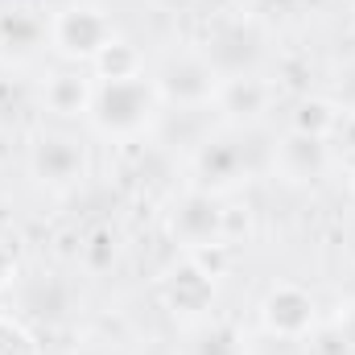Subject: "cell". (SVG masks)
Wrapping results in <instances>:
<instances>
[{
    "label": "cell",
    "instance_id": "44dd1931",
    "mask_svg": "<svg viewBox=\"0 0 355 355\" xmlns=\"http://www.w3.org/2000/svg\"><path fill=\"white\" fill-rule=\"evenodd\" d=\"M12 277H17V257H12V248L0 240V289H4Z\"/></svg>",
    "mask_w": 355,
    "mask_h": 355
},
{
    "label": "cell",
    "instance_id": "9a60e30c",
    "mask_svg": "<svg viewBox=\"0 0 355 355\" xmlns=\"http://www.w3.org/2000/svg\"><path fill=\"white\" fill-rule=\"evenodd\" d=\"M42 37H46V25H42L33 12H25V8L0 12V50H8V54H29V50H37Z\"/></svg>",
    "mask_w": 355,
    "mask_h": 355
},
{
    "label": "cell",
    "instance_id": "e0dca14e",
    "mask_svg": "<svg viewBox=\"0 0 355 355\" xmlns=\"http://www.w3.org/2000/svg\"><path fill=\"white\" fill-rule=\"evenodd\" d=\"M186 257L202 268L211 281H219V277L232 268V244H223V240H219V244H202V248H194V252H186Z\"/></svg>",
    "mask_w": 355,
    "mask_h": 355
},
{
    "label": "cell",
    "instance_id": "7402d4cb",
    "mask_svg": "<svg viewBox=\"0 0 355 355\" xmlns=\"http://www.w3.org/2000/svg\"><path fill=\"white\" fill-rule=\"evenodd\" d=\"M347 149L355 153V112H343V124H339V132H335Z\"/></svg>",
    "mask_w": 355,
    "mask_h": 355
},
{
    "label": "cell",
    "instance_id": "277c9868",
    "mask_svg": "<svg viewBox=\"0 0 355 355\" xmlns=\"http://www.w3.org/2000/svg\"><path fill=\"white\" fill-rule=\"evenodd\" d=\"M219 83H223V79H219V71H215L202 54H182V58H170V62H166V71L153 79L157 99H162V103H170V107H182V112L215 103Z\"/></svg>",
    "mask_w": 355,
    "mask_h": 355
},
{
    "label": "cell",
    "instance_id": "8fae6325",
    "mask_svg": "<svg viewBox=\"0 0 355 355\" xmlns=\"http://www.w3.org/2000/svg\"><path fill=\"white\" fill-rule=\"evenodd\" d=\"M194 170L202 178L198 190H211V194H215V190L236 186L240 178L248 174V162H244V149H240V145H232V141H207V145L198 149Z\"/></svg>",
    "mask_w": 355,
    "mask_h": 355
},
{
    "label": "cell",
    "instance_id": "8992f818",
    "mask_svg": "<svg viewBox=\"0 0 355 355\" xmlns=\"http://www.w3.org/2000/svg\"><path fill=\"white\" fill-rule=\"evenodd\" d=\"M29 170L46 186H75L87 174V149H83V141H75L67 132H46V137H37V145L29 153Z\"/></svg>",
    "mask_w": 355,
    "mask_h": 355
},
{
    "label": "cell",
    "instance_id": "6da1fadb",
    "mask_svg": "<svg viewBox=\"0 0 355 355\" xmlns=\"http://www.w3.org/2000/svg\"><path fill=\"white\" fill-rule=\"evenodd\" d=\"M162 99L153 79H124V83H99L95 103H91V120L103 137L112 141H137L153 116H157Z\"/></svg>",
    "mask_w": 355,
    "mask_h": 355
},
{
    "label": "cell",
    "instance_id": "603a6c76",
    "mask_svg": "<svg viewBox=\"0 0 355 355\" xmlns=\"http://www.w3.org/2000/svg\"><path fill=\"white\" fill-rule=\"evenodd\" d=\"M352 186H355V166H352Z\"/></svg>",
    "mask_w": 355,
    "mask_h": 355
},
{
    "label": "cell",
    "instance_id": "3957f363",
    "mask_svg": "<svg viewBox=\"0 0 355 355\" xmlns=\"http://www.w3.org/2000/svg\"><path fill=\"white\" fill-rule=\"evenodd\" d=\"M166 232H170V240H174L178 248H186V252H194L202 244H219L223 240V202L211 190H198V186L186 190L170 207V215H166Z\"/></svg>",
    "mask_w": 355,
    "mask_h": 355
},
{
    "label": "cell",
    "instance_id": "2e32d148",
    "mask_svg": "<svg viewBox=\"0 0 355 355\" xmlns=\"http://www.w3.org/2000/svg\"><path fill=\"white\" fill-rule=\"evenodd\" d=\"M83 265L91 268V272H103V268H112V261H116V236H112V227H95L87 240H83Z\"/></svg>",
    "mask_w": 355,
    "mask_h": 355
},
{
    "label": "cell",
    "instance_id": "ac0fdd59",
    "mask_svg": "<svg viewBox=\"0 0 355 355\" xmlns=\"http://www.w3.org/2000/svg\"><path fill=\"white\" fill-rule=\"evenodd\" d=\"M198 355H240V335L236 327H211L198 343Z\"/></svg>",
    "mask_w": 355,
    "mask_h": 355
},
{
    "label": "cell",
    "instance_id": "7c38bea8",
    "mask_svg": "<svg viewBox=\"0 0 355 355\" xmlns=\"http://www.w3.org/2000/svg\"><path fill=\"white\" fill-rule=\"evenodd\" d=\"M95 79L83 75L79 67L75 71H58V75H50V83L42 91V103L54 112V116H91V103H95Z\"/></svg>",
    "mask_w": 355,
    "mask_h": 355
},
{
    "label": "cell",
    "instance_id": "30bf717a",
    "mask_svg": "<svg viewBox=\"0 0 355 355\" xmlns=\"http://www.w3.org/2000/svg\"><path fill=\"white\" fill-rule=\"evenodd\" d=\"M268 103H272V87L257 75H232V79L219 83V95H215V107L236 124L261 120L268 112Z\"/></svg>",
    "mask_w": 355,
    "mask_h": 355
},
{
    "label": "cell",
    "instance_id": "ba28073f",
    "mask_svg": "<svg viewBox=\"0 0 355 355\" xmlns=\"http://www.w3.org/2000/svg\"><path fill=\"white\" fill-rule=\"evenodd\" d=\"M162 302L174 318H202L215 302V281L186 257L182 265H174L162 277Z\"/></svg>",
    "mask_w": 355,
    "mask_h": 355
},
{
    "label": "cell",
    "instance_id": "52a82bcc",
    "mask_svg": "<svg viewBox=\"0 0 355 355\" xmlns=\"http://www.w3.org/2000/svg\"><path fill=\"white\" fill-rule=\"evenodd\" d=\"M202 58L219 71V79L252 75V67H257V58H261V29L248 25V21H232V25H223V29L207 42Z\"/></svg>",
    "mask_w": 355,
    "mask_h": 355
},
{
    "label": "cell",
    "instance_id": "5b68a950",
    "mask_svg": "<svg viewBox=\"0 0 355 355\" xmlns=\"http://www.w3.org/2000/svg\"><path fill=\"white\" fill-rule=\"evenodd\" d=\"M261 322H265L268 335H277L285 343L310 339L314 327H318V302L297 281H277L261 302Z\"/></svg>",
    "mask_w": 355,
    "mask_h": 355
},
{
    "label": "cell",
    "instance_id": "d6986e66",
    "mask_svg": "<svg viewBox=\"0 0 355 355\" xmlns=\"http://www.w3.org/2000/svg\"><path fill=\"white\" fill-rule=\"evenodd\" d=\"M0 355H33V343L25 331H17L12 322L0 318Z\"/></svg>",
    "mask_w": 355,
    "mask_h": 355
},
{
    "label": "cell",
    "instance_id": "4fadbf2b",
    "mask_svg": "<svg viewBox=\"0 0 355 355\" xmlns=\"http://www.w3.org/2000/svg\"><path fill=\"white\" fill-rule=\"evenodd\" d=\"M99 83H124V79H145V54L128 42V37H112L99 58L91 62Z\"/></svg>",
    "mask_w": 355,
    "mask_h": 355
},
{
    "label": "cell",
    "instance_id": "ffe728a7",
    "mask_svg": "<svg viewBox=\"0 0 355 355\" xmlns=\"http://www.w3.org/2000/svg\"><path fill=\"white\" fill-rule=\"evenodd\" d=\"M335 331H339V339H343V347H347V355H355V302L335 318Z\"/></svg>",
    "mask_w": 355,
    "mask_h": 355
},
{
    "label": "cell",
    "instance_id": "5bb4252c",
    "mask_svg": "<svg viewBox=\"0 0 355 355\" xmlns=\"http://www.w3.org/2000/svg\"><path fill=\"white\" fill-rule=\"evenodd\" d=\"M343 124V112L335 99H322V95H310L297 103L293 112V132H306V137H318V141H331Z\"/></svg>",
    "mask_w": 355,
    "mask_h": 355
},
{
    "label": "cell",
    "instance_id": "7a4b0ae2",
    "mask_svg": "<svg viewBox=\"0 0 355 355\" xmlns=\"http://www.w3.org/2000/svg\"><path fill=\"white\" fill-rule=\"evenodd\" d=\"M120 37L112 17L95 4H67L50 17V46L71 62H95L99 50Z\"/></svg>",
    "mask_w": 355,
    "mask_h": 355
},
{
    "label": "cell",
    "instance_id": "9c48e42d",
    "mask_svg": "<svg viewBox=\"0 0 355 355\" xmlns=\"http://www.w3.org/2000/svg\"><path fill=\"white\" fill-rule=\"evenodd\" d=\"M272 166H277V174L285 178V182H314V178L327 174V166H331V149H327V141H318V137L289 132V137L281 141Z\"/></svg>",
    "mask_w": 355,
    "mask_h": 355
}]
</instances>
